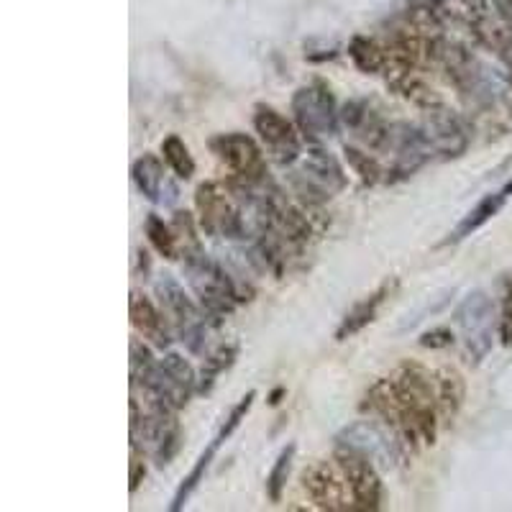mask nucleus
<instances>
[{"label":"nucleus","instance_id":"nucleus-1","mask_svg":"<svg viewBox=\"0 0 512 512\" xmlns=\"http://www.w3.org/2000/svg\"><path fill=\"white\" fill-rule=\"evenodd\" d=\"M361 408L387 423L408 448L433 446L438 436L436 377L418 361H402L400 367L372 384Z\"/></svg>","mask_w":512,"mask_h":512},{"label":"nucleus","instance_id":"nucleus-2","mask_svg":"<svg viewBox=\"0 0 512 512\" xmlns=\"http://www.w3.org/2000/svg\"><path fill=\"white\" fill-rule=\"evenodd\" d=\"M182 272H185V282L190 285L192 295L198 297L200 308L208 313L213 323L228 318L239 303L251 300L241 290V282L218 259H213L205 246L182 254Z\"/></svg>","mask_w":512,"mask_h":512},{"label":"nucleus","instance_id":"nucleus-3","mask_svg":"<svg viewBox=\"0 0 512 512\" xmlns=\"http://www.w3.org/2000/svg\"><path fill=\"white\" fill-rule=\"evenodd\" d=\"M154 292H157L159 308L167 315L169 326H172V333L180 338L182 344L187 346L190 354H203L205 346H208V328L210 318L200 305L192 303V297L187 295L185 287L180 285L175 274H159L157 285H154Z\"/></svg>","mask_w":512,"mask_h":512},{"label":"nucleus","instance_id":"nucleus-4","mask_svg":"<svg viewBox=\"0 0 512 512\" xmlns=\"http://www.w3.org/2000/svg\"><path fill=\"white\" fill-rule=\"evenodd\" d=\"M346 185L349 177L341 162L320 141H308V149H303L300 157V169L292 172L295 195H300L303 203L320 205L326 198L344 192Z\"/></svg>","mask_w":512,"mask_h":512},{"label":"nucleus","instance_id":"nucleus-5","mask_svg":"<svg viewBox=\"0 0 512 512\" xmlns=\"http://www.w3.org/2000/svg\"><path fill=\"white\" fill-rule=\"evenodd\" d=\"M195 210L205 236L226 241H244L249 236V221L226 182H200L195 190Z\"/></svg>","mask_w":512,"mask_h":512},{"label":"nucleus","instance_id":"nucleus-6","mask_svg":"<svg viewBox=\"0 0 512 512\" xmlns=\"http://www.w3.org/2000/svg\"><path fill=\"white\" fill-rule=\"evenodd\" d=\"M454 323L461 331L464 341V356L469 364H482L487 354L495 346V328L497 315L492 297L482 290H474L461 300V305L454 313Z\"/></svg>","mask_w":512,"mask_h":512},{"label":"nucleus","instance_id":"nucleus-7","mask_svg":"<svg viewBox=\"0 0 512 512\" xmlns=\"http://www.w3.org/2000/svg\"><path fill=\"white\" fill-rule=\"evenodd\" d=\"M290 108L295 126L300 128L305 141H323L328 136L338 134L341 113L336 108L331 85H326L323 80H315L310 85L297 88L295 95H292Z\"/></svg>","mask_w":512,"mask_h":512},{"label":"nucleus","instance_id":"nucleus-8","mask_svg":"<svg viewBox=\"0 0 512 512\" xmlns=\"http://www.w3.org/2000/svg\"><path fill=\"white\" fill-rule=\"evenodd\" d=\"M336 446L364 454L377 466H384V469H395V466L405 461L408 443L402 441L390 425L382 423V420H356V423H349L344 431L338 433Z\"/></svg>","mask_w":512,"mask_h":512},{"label":"nucleus","instance_id":"nucleus-9","mask_svg":"<svg viewBox=\"0 0 512 512\" xmlns=\"http://www.w3.org/2000/svg\"><path fill=\"white\" fill-rule=\"evenodd\" d=\"M254 131L259 134L262 144L267 146L269 157L280 167H292L303 157V139L300 128L282 116L272 105H256L254 108Z\"/></svg>","mask_w":512,"mask_h":512},{"label":"nucleus","instance_id":"nucleus-10","mask_svg":"<svg viewBox=\"0 0 512 512\" xmlns=\"http://www.w3.org/2000/svg\"><path fill=\"white\" fill-rule=\"evenodd\" d=\"M210 152L216 154L218 162L231 169V177H239L246 182L267 180V157L262 146L256 144L249 134L231 131V134H218L208 141Z\"/></svg>","mask_w":512,"mask_h":512},{"label":"nucleus","instance_id":"nucleus-11","mask_svg":"<svg viewBox=\"0 0 512 512\" xmlns=\"http://www.w3.org/2000/svg\"><path fill=\"white\" fill-rule=\"evenodd\" d=\"M336 464L344 472L346 487H349L351 505L354 510L374 512L382 507V477L377 472V464L364 454H356L351 448H336Z\"/></svg>","mask_w":512,"mask_h":512},{"label":"nucleus","instance_id":"nucleus-12","mask_svg":"<svg viewBox=\"0 0 512 512\" xmlns=\"http://www.w3.org/2000/svg\"><path fill=\"white\" fill-rule=\"evenodd\" d=\"M254 400H256V392L254 390H249L244 397H241L239 405H236V408L231 410V415H228V418H226V423L221 425V431L216 433V438H213V441L208 443V448H205L203 454H200V459L195 461V466H192V472L187 474L185 479H182V484H180V487H177L175 500H172L169 510L180 512L182 507L187 505V500H190V497H192V492H195V489L200 487V482H203L205 474H208L210 464H213V459H216V456H218V448H221L223 443H226L228 438L233 436V433H236V428H239V425H241V420H244L246 415H249V410H251V405H254Z\"/></svg>","mask_w":512,"mask_h":512},{"label":"nucleus","instance_id":"nucleus-13","mask_svg":"<svg viewBox=\"0 0 512 512\" xmlns=\"http://www.w3.org/2000/svg\"><path fill=\"white\" fill-rule=\"evenodd\" d=\"M420 126H423V134L431 146L433 159H456L472 144V134H469L464 118L448 111L446 105L425 111V121Z\"/></svg>","mask_w":512,"mask_h":512},{"label":"nucleus","instance_id":"nucleus-14","mask_svg":"<svg viewBox=\"0 0 512 512\" xmlns=\"http://www.w3.org/2000/svg\"><path fill=\"white\" fill-rule=\"evenodd\" d=\"M303 489L318 510L344 512L354 510L344 472L333 461H315L303 472Z\"/></svg>","mask_w":512,"mask_h":512},{"label":"nucleus","instance_id":"nucleus-15","mask_svg":"<svg viewBox=\"0 0 512 512\" xmlns=\"http://www.w3.org/2000/svg\"><path fill=\"white\" fill-rule=\"evenodd\" d=\"M128 318H131V326L139 336H144V341H152L157 349H167L169 341H172V326H169L167 315L159 305H154L144 292L131 290L128 297Z\"/></svg>","mask_w":512,"mask_h":512},{"label":"nucleus","instance_id":"nucleus-16","mask_svg":"<svg viewBox=\"0 0 512 512\" xmlns=\"http://www.w3.org/2000/svg\"><path fill=\"white\" fill-rule=\"evenodd\" d=\"M131 180L149 203L167 205L177 200V187L167 180L164 164L157 154H144L131 164Z\"/></svg>","mask_w":512,"mask_h":512},{"label":"nucleus","instance_id":"nucleus-17","mask_svg":"<svg viewBox=\"0 0 512 512\" xmlns=\"http://www.w3.org/2000/svg\"><path fill=\"white\" fill-rule=\"evenodd\" d=\"M395 290H397V280H387L382 282L372 295L359 300V303L344 315L341 326L336 328V341H349V338H354L356 333H361L367 326H372L379 315V308L387 303V297H390Z\"/></svg>","mask_w":512,"mask_h":512},{"label":"nucleus","instance_id":"nucleus-18","mask_svg":"<svg viewBox=\"0 0 512 512\" xmlns=\"http://www.w3.org/2000/svg\"><path fill=\"white\" fill-rule=\"evenodd\" d=\"M510 198H512V180L507 182L505 187H500L497 192H489V195H484V198L479 200V203L474 205V208L469 210L464 218H461L459 226L451 231V236H448V244H456V241L469 239V236H472L474 231H479L484 223L492 221V218H495L497 213L505 208V203Z\"/></svg>","mask_w":512,"mask_h":512},{"label":"nucleus","instance_id":"nucleus-19","mask_svg":"<svg viewBox=\"0 0 512 512\" xmlns=\"http://www.w3.org/2000/svg\"><path fill=\"white\" fill-rule=\"evenodd\" d=\"M433 377H436L438 415H441L443 420H454L466 400L464 377L451 367H441L438 372H433Z\"/></svg>","mask_w":512,"mask_h":512},{"label":"nucleus","instance_id":"nucleus-20","mask_svg":"<svg viewBox=\"0 0 512 512\" xmlns=\"http://www.w3.org/2000/svg\"><path fill=\"white\" fill-rule=\"evenodd\" d=\"M236 356H239V346L236 344L218 346L216 351H210V354L205 356L203 369H200L198 374V395H210V392H213L218 377L236 364Z\"/></svg>","mask_w":512,"mask_h":512},{"label":"nucleus","instance_id":"nucleus-21","mask_svg":"<svg viewBox=\"0 0 512 512\" xmlns=\"http://www.w3.org/2000/svg\"><path fill=\"white\" fill-rule=\"evenodd\" d=\"M349 57L354 67L364 75H382L384 64H387V54H384V44L367 39V36H354L349 44Z\"/></svg>","mask_w":512,"mask_h":512},{"label":"nucleus","instance_id":"nucleus-22","mask_svg":"<svg viewBox=\"0 0 512 512\" xmlns=\"http://www.w3.org/2000/svg\"><path fill=\"white\" fill-rule=\"evenodd\" d=\"M162 159L169 169H172V175L177 180H192L195 175V159L190 154V146L180 139L177 134H169L167 139L162 141Z\"/></svg>","mask_w":512,"mask_h":512},{"label":"nucleus","instance_id":"nucleus-23","mask_svg":"<svg viewBox=\"0 0 512 512\" xmlns=\"http://www.w3.org/2000/svg\"><path fill=\"white\" fill-rule=\"evenodd\" d=\"M346 162H349L351 172L359 175V180L364 185H379V182L387 180V169H382L379 159L374 154H369V149H359L354 144L344 146Z\"/></svg>","mask_w":512,"mask_h":512},{"label":"nucleus","instance_id":"nucleus-24","mask_svg":"<svg viewBox=\"0 0 512 512\" xmlns=\"http://www.w3.org/2000/svg\"><path fill=\"white\" fill-rule=\"evenodd\" d=\"M144 233L149 244L164 256V259H180V246H177V236L172 223H164L157 213H149L144 221Z\"/></svg>","mask_w":512,"mask_h":512},{"label":"nucleus","instance_id":"nucleus-25","mask_svg":"<svg viewBox=\"0 0 512 512\" xmlns=\"http://www.w3.org/2000/svg\"><path fill=\"white\" fill-rule=\"evenodd\" d=\"M295 451H297L295 443H290V446L282 448L280 456L274 459V466L269 469V474H267V497H269V502H272V505L282 502V495H285L287 479H290V472H292V461H295Z\"/></svg>","mask_w":512,"mask_h":512},{"label":"nucleus","instance_id":"nucleus-26","mask_svg":"<svg viewBox=\"0 0 512 512\" xmlns=\"http://www.w3.org/2000/svg\"><path fill=\"white\" fill-rule=\"evenodd\" d=\"M128 364H131V384L139 382L141 377H144L149 369L157 364V359H154L152 349L144 344V338H131V344H128Z\"/></svg>","mask_w":512,"mask_h":512},{"label":"nucleus","instance_id":"nucleus-27","mask_svg":"<svg viewBox=\"0 0 512 512\" xmlns=\"http://www.w3.org/2000/svg\"><path fill=\"white\" fill-rule=\"evenodd\" d=\"M146 477V451L131 443V461H128V492L134 495Z\"/></svg>","mask_w":512,"mask_h":512},{"label":"nucleus","instance_id":"nucleus-28","mask_svg":"<svg viewBox=\"0 0 512 512\" xmlns=\"http://www.w3.org/2000/svg\"><path fill=\"white\" fill-rule=\"evenodd\" d=\"M454 341H456V336L451 328L436 326V328H431V331L420 333L418 344L423 346V349L436 351V349H448V346H454Z\"/></svg>","mask_w":512,"mask_h":512},{"label":"nucleus","instance_id":"nucleus-29","mask_svg":"<svg viewBox=\"0 0 512 512\" xmlns=\"http://www.w3.org/2000/svg\"><path fill=\"white\" fill-rule=\"evenodd\" d=\"M497 333H500L502 344L512 346V290L505 297V305H502V318L497 323Z\"/></svg>","mask_w":512,"mask_h":512},{"label":"nucleus","instance_id":"nucleus-30","mask_svg":"<svg viewBox=\"0 0 512 512\" xmlns=\"http://www.w3.org/2000/svg\"><path fill=\"white\" fill-rule=\"evenodd\" d=\"M505 100H507V111H510V116H512V75H510V88H507Z\"/></svg>","mask_w":512,"mask_h":512},{"label":"nucleus","instance_id":"nucleus-31","mask_svg":"<svg viewBox=\"0 0 512 512\" xmlns=\"http://www.w3.org/2000/svg\"><path fill=\"white\" fill-rule=\"evenodd\" d=\"M282 392H285V390H274L272 400H269V402H272V405H277V402H280V397H282Z\"/></svg>","mask_w":512,"mask_h":512}]
</instances>
